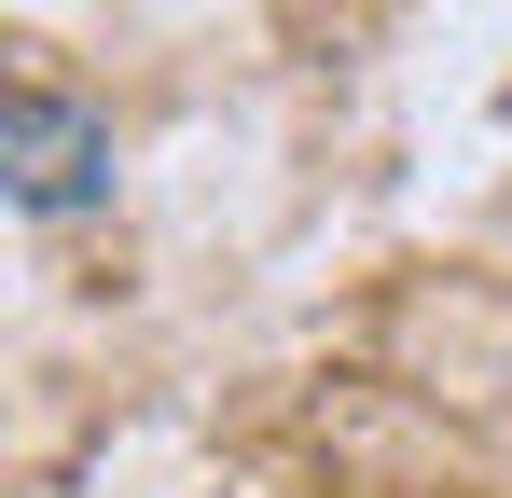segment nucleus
Returning <instances> with one entry per match:
<instances>
[{
	"label": "nucleus",
	"instance_id": "obj_1",
	"mask_svg": "<svg viewBox=\"0 0 512 498\" xmlns=\"http://www.w3.org/2000/svg\"><path fill=\"white\" fill-rule=\"evenodd\" d=\"M0 166H14L28 208H84L97 180H111V125L70 111V97H42V83H14L0 97Z\"/></svg>",
	"mask_w": 512,
	"mask_h": 498
}]
</instances>
